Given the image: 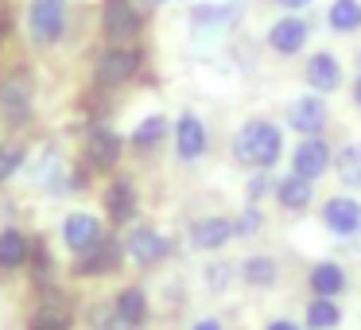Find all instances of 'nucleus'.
Here are the masks:
<instances>
[{"instance_id": "30", "label": "nucleus", "mask_w": 361, "mask_h": 330, "mask_svg": "<svg viewBox=\"0 0 361 330\" xmlns=\"http://www.w3.org/2000/svg\"><path fill=\"white\" fill-rule=\"evenodd\" d=\"M257 226H260V214H257V210H249L241 221H237V233H252Z\"/></svg>"}, {"instance_id": "17", "label": "nucleus", "mask_w": 361, "mask_h": 330, "mask_svg": "<svg viewBox=\"0 0 361 330\" xmlns=\"http://www.w3.org/2000/svg\"><path fill=\"white\" fill-rule=\"evenodd\" d=\"M121 156V140L109 133V128H97L94 136H90V164L94 167H113Z\"/></svg>"}, {"instance_id": "1", "label": "nucleus", "mask_w": 361, "mask_h": 330, "mask_svg": "<svg viewBox=\"0 0 361 330\" xmlns=\"http://www.w3.org/2000/svg\"><path fill=\"white\" fill-rule=\"evenodd\" d=\"M233 156L249 167H272L280 159V128L268 121H249L233 136Z\"/></svg>"}, {"instance_id": "18", "label": "nucleus", "mask_w": 361, "mask_h": 330, "mask_svg": "<svg viewBox=\"0 0 361 330\" xmlns=\"http://www.w3.org/2000/svg\"><path fill=\"white\" fill-rule=\"evenodd\" d=\"M276 198H280L283 210H303L311 202V179H299V175H288V179L276 187Z\"/></svg>"}, {"instance_id": "23", "label": "nucleus", "mask_w": 361, "mask_h": 330, "mask_svg": "<svg viewBox=\"0 0 361 330\" xmlns=\"http://www.w3.org/2000/svg\"><path fill=\"white\" fill-rule=\"evenodd\" d=\"M245 280H249L252 288H272V283H276V264L268 257L245 260Z\"/></svg>"}, {"instance_id": "32", "label": "nucleus", "mask_w": 361, "mask_h": 330, "mask_svg": "<svg viewBox=\"0 0 361 330\" xmlns=\"http://www.w3.org/2000/svg\"><path fill=\"white\" fill-rule=\"evenodd\" d=\"M276 4H283V8H307L311 0H276Z\"/></svg>"}, {"instance_id": "14", "label": "nucleus", "mask_w": 361, "mask_h": 330, "mask_svg": "<svg viewBox=\"0 0 361 330\" xmlns=\"http://www.w3.org/2000/svg\"><path fill=\"white\" fill-rule=\"evenodd\" d=\"M268 43H272L280 55H295V51L307 43V24H303V20H295V16L280 20V24L268 32Z\"/></svg>"}, {"instance_id": "34", "label": "nucleus", "mask_w": 361, "mask_h": 330, "mask_svg": "<svg viewBox=\"0 0 361 330\" xmlns=\"http://www.w3.org/2000/svg\"><path fill=\"white\" fill-rule=\"evenodd\" d=\"M195 330H221V326L214 319H202V322H195Z\"/></svg>"}, {"instance_id": "12", "label": "nucleus", "mask_w": 361, "mask_h": 330, "mask_svg": "<svg viewBox=\"0 0 361 330\" xmlns=\"http://www.w3.org/2000/svg\"><path fill=\"white\" fill-rule=\"evenodd\" d=\"M229 237H237V226L229 218H202L190 229V241H195L198 249H221Z\"/></svg>"}, {"instance_id": "4", "label": "nucleus", "mask_w": 361, "mask_h": 330, "mask_svg": "<svg viewBox=\"0 0 361 330\" xmlns=\"http://www.w3.org/2000/svg\"><path fill=\"white\" fill-rule=\"evenodd\" d=\"M27 113H32V82L24 74L0 82V117L8 125H24Z\"/></svg>"}, {"instance_id": "3", "label": "nucleus", "mask_w": 361, "mask_h": 330, "mask_svg": "<svg viewBox=\"0 0 361 330\" xmlns=\"http://www.w3.org/2000/svg\"><path fill=\"white\" fill-rule=\"evenodd\" d=\"M102 28L117 47H125L128 39H136L140 32V16L128 0H105V16H102Z\"/></svg>"}, {"instance_id": "35", "label": "nucleus", "mask_w": 361, "mask_h": 330, "mask_svg": "<svg viewBox=\"0 0 361 330\" xmlns=\"http://www.w3.org/2000/svg\"><path fill=\"white\" fill-rule=\"evenodd\" d=\"M353 97H357V105H361V78H357V86H353Z\"/></svg>"}, {"instance_id": "8", "label": "nucleus", "mask_w": 361, "mask_h": 330, "mask_svg": "<svg viewBox=\"0 0 361 330\" xmlns=\"http://www.w3.org/2000/svg\"><path fill=\"white\" fill-rule=\"evenodd\" d=\"M288 121H291V128H295V133H303V136L322 133V128H326V102H322V97H314V94L299 97V102L291 105Z\"/></svg>"}, {"instance_id": "16", "label": "nucleus", "mask_w": 361, "mask_h": 330, "mask_svg": "<svg viewBox=\"0 0 361 330\" xmlns=\"http://www.w3.org/2000/svg\"><path fill=\"white\" fill-rule=\"evenodd\" d=\"M345 288V272L338 264H314V272H311V291L314 295H322V299H334L338 291Z\"/></svg>"}, {"instance_id": "21", "label": "nucleus", "mask_w": 361, "mask_h": 330, "mask_svg": "<svg viewBox=\"0 0 361 330\" xmlns=\"http://www.w3.org/2000/svg\"><path fill=\"white\" fill-rule=\"evenodd\" d=\"M27 260V241L24 233H16V229H4L0 233V268H20Z\"/></svg>"}, {"instance_id": "25", "label": "nucleus", "mask_w": 361, "mask_h": 330, "mask_svg": "<svg viewBox=\"0 0 361 330\" xmlns=\"http://www.w3.org/2000/svg\"><path fill=\"white\" fill-rule=\"evenodd\" d=\"M113 264H117V245H97V249H90V257L82 260V272H113Z\"/></svg>"}, {"instance_id": "10", "label": "nucleus", "mask_w": 361, "mask_h": 330, "mask_svg": "<svg viewBox=\"0 0 361 330\" xmlns=\"http://www.w3.org/2000/svg\"><path fill=\"white\" fill-rule=\"evenodd\" d=\"M128 257L136 260V264H156V260L167 257V241L156 233V229H133L128 233Z\"/></svg>"}, {"instance_id": "9", "label": "nucleus", "mask_w": 361, "mask_h": 330, "mask_svg": "<svg viewBox=\"0 0 361 330\" xmlns=\"http://www.w3.org/2000/svg\"><path fill=\"white\" fill-rule=\"evenodd\" d=\"M322 221H326V229H334V233H357L361 229V206L353 202V198H330V202L322 206Z\"/></svg>"}, {"instance_id": "31", "label": "nucleus", "mask_w": 361, "mask_h": 330, "mask_svg": "<svg viewBox=\"0 0 361 330\" xmlns=\"http://www.w3.org/2000/svg\"><path fill=\"white\" fill-rule=\"evenodd\" d=\"M268 187H272V183H268V175H257V179H252V183H249V198H252V202H257V198H260V195H264V190H268Z\"/></svg>"}, {"instance_id": "6", "label": "nucleus", "mask_w": 361, "mask_h": 330, "mask_svg": "<svg viewBox=\"0 0 361 330\" xmlns=\"http://www.w3.org/2000/svg\"><path fill=\"white\" fill-rule=\"evenodd\" d=\"M136 66H140V55L133 47H113L97 63V82L102 86H121V82H128L136 74Z\"/></svg>"}, {"instance_id": "36", "label": "nucleus", "mask_w": 361, "mask_h": 330, "mask_svg": "<svg viewBox=\"0 0 361 330\" xmlns=\"http://www.w3.org/2000/svg\"><path fill=\"white\" fill-rule=\"evenodd\" d=\"M152 4H164V0H152Z\"/></svg>"}, {"instance_id": "24", "label": "nucleus", "mask_w": 361, "mask_h": 330, "mask_svg": "<svg viewBox=\"0 0 361 330\" xmlns=\"http://www.w3.org/2000/svg\"><path fill=\"white\" fill-rule=\"evenodd\" d=\"M338 171H342L345 187H361V144H350V148L338 156Z\"/></svg>"}, {"instance_id": "5", "label": "nucleus", "mask_w": 361, "mask_h": 330, "mask_svg": "<svg viewBox=\"0 0 361 330\" xmlns=\"http://www.w3.org/2000/svg\"><path fill=\"white\" fill-rule=\"evenodd\" d=\"M326 167H330V148L319 140V136H307V140L295 148V156H291V175H299V179L314 183Z\"/></svg>"}, {"instance_id": "13", "label": "nucleus", "mask_w": 361, "mask_h": 330, "mask_svg": "<svg viewBox=\"0 0 361 330\" xmlns=\"http://www.w3.org/2000/svg\"><path fill=\"white\" fill-rule=\"evenodd\" d=\"M338 82H342V66H338L334 55H314L307 63V86L311 90L330 94V90H338Z\"/></svg>"}, {"instance_id": "33", "label": "nucleus", "mask_w": 361, "mask_h": 330, "mask_svg": "<svg viewBox=\"0 0 361 330\" xmlns=\"http://www.w3.org/2000/svg\"><path fill=\"white\" fill-rule=\"evenodd\" d=\"M268 330H295V322H283V319H276V322H268Z\"/></svg>"}, {"instance_id": "19", "label": "nucleus", "mask_w": 361, "mask_h": 330, "mask_svg": "<svg viewBox=\"0 0 361 330\" xmlns=\"http://www.w3.org/2000/svg\"><path fill=\"white\" fill-rule=\"evenodd\" d=\"M338 322H342V311H338L334 299L314 295L311 307H307V326H311V330H334Z\"/></svg>"}, {"instance_id": "28", "label": "nucleus", "mask_w": 361, "mask_h": 330, "mask_svg": "<svg viewBox=\"0 0 361 330\" xmlns=\"http://www.w3.org/2000/svg\"><path fill=\"white\" fill-rule=\"evenodd\" d=\"M24 164V148H0V179H8Z\"/></svg>"}, {"instance_id": "7", "label": "nucleus", "mask_w": 361, "mask_h": 330, "mask_svg": "<svg viewBox=\"0 0 361 330\" xmlns=\"http://www.w3.org/2000/svg\"><path fill=\"white\" fill-rule=\"evenodd\" d=\"M63 241L71 245L74 252H90L102 245V221L94 214H71L63 221Z\"/></svg>"}, {"instance_id": "2", "label": "nucleus", "mask_w": 361, "mask_h": 330, "mask_svg": "<svg viewBox=\"0 0 361 330\" xmlns=\"http://www.w3.org/2000/svg\"><path fill=\"white\" fill-rule=\"evenodd\" d=\"M24 24H27L32 43H39V47L59 43L66 32V0H32Z\"/></svg>"}, {"instance_id": "15", "label": "nucleus", "mask_w": 361, "mask_h": 330, "mask_svg": "<svg viewBox=\"0 0 361 330\" xmlns=\"http://www.w3.org/2000/svg\"><path fill=\"white\" fill-rule=\"evenodd\" d=\"M105 210H109L113 221H128L136 210V195H133V183H113L109 190H105Z\"/></svg>"}, {"instance_id": "26", "label": "nucleus", "mask_w": 361, "mask_h": 330, "mask_svg": "<svg viewBox=\"0 0 361 330\" xmlns=\"http://www.w3.org/2000/svg\"><path fill=\"white\" fill-rule=\"evenodd\" d=\"M164 133H167V121H164V117H148V121H140V125H136V133H133V144H140V148H148V144H156Z\"/></svg>"}, {"instance_id": "27", "label": "nucleus", "mask_w": 361, "mask_h": 330, "mask_svg": "<svg viewBox=\"0 0 361 330\" xmlns=\"http://www.w3.org/2000/svg\"><path fill=\"white\" fill-rule=\"evenodd\" d=\"M90 326H94V330H128V322L117 314V307H113V311H109V307H97L94 319H90Z\"/></svg>"}, {"instance_id": "20", "label": "nucleus", "mask_w": 361, "mask_h": 330, "mask_svg": "<svg viewBox=\"0 0 361 330\" xmlns=\"http://www.w3.org/2000/svg\"><path fill=\"white\" fill-rule=\"evenodd\" d=\"M326 20H330L334 32H357L361 28V4L357 0H334L330 12H326Z\"/></svg>"}, {"instance_id": "22", "label": "nucleus", "mask_w": 361, "mask_h": 330, "mask_svg": "<svg viewBox=\"0 0 361 330\" xmlns=\"http://www.w3.org/2000/svg\"><path fill=\"white\" fill-rule=\"evenodd\" d=\"M144 307H148V303H144V291L140 288H125L117 295V314L128 322V326H136V322L144 319Z\"/></svg>"}, {"instance_id": "11", "label": "nucleus", "mask_w": 361, "mask_h": 330, "mask_svg": "<svg viewBox=\"0 0 361 330\" xmlns=\"http://www.w3.org/2000/svg\"><path fill=\"white\" fill-rule=\"evenodd\" d=\"M175 148H179L183 159H198L206 152V128L198 117H190V113H183L179 125H175Z\"/></svg>"}, {"instance_id": "29", "label": "nucleus", "mask_w": 361, "mask_h": 330, "mask_svg": "<svg viewBox=\"0 0 361 330\" xmlns=\"http://www.w3.org/2000/svg\"><path fill=\"white\" fill-rule=\"evenodd\" d=\"M32 330H66L63 319H55V314H39V319L32 322Z\"/></svg>"}]
</instances>
